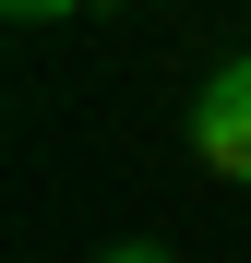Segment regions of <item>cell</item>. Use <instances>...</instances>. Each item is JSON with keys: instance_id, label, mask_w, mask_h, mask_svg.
Segmentation results:
<instances>
[{"instance_id": "1", "label": "cell", "mask_w": 251, "mask_h": 263, "mask_svg": "<svg viewBox=\"0 0 251 263\" xmlns=\"http://www.w3.org/2000/svg\"><path fill=\"white\" fill-rule=\"evenodd\" d=\"M191 156L216 167V180H239V192H251V60H227V72L191 96Z\"/></svg>"}, {"instance_id": "2", "label": "cell", "mask_w": 251, "mask_h": 263, "mask_svg": "<svg viewBox=\"0 0 251 263\" xmlns=\"http://www.w3.org/2000/svg\"><path fill=\"white\" fill-rule=\"evenodd\" d=\"M12 12H24V24H48V12H84V0H12Z\"/></svg>"}, {"instance_id": "3", "label": "cell", "mask_w": 251, "mask_h": 263, "mask_svg": "<svg viewBox=\"0 0 251 263\" xmlns=\"http://www.w3.org/2000/svg\"><path fill=\"white\" fill-rule=\"evenodd\" d=\"M108 263H167V251H156V239H120V251H108Z\"/></svg>"}]
</instances>
